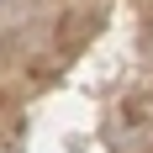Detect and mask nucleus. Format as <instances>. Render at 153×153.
<instances>
[{
    "mask_svg": "<svg viewBox=\"0 0 153 153\" xmlns=\"http://www.w3.org/2000/svg\"><path fill=\"white\" fill-rule=\"evenodd\" d=\"M127 122L132 127H153V85H143V90L127 95Z\"/></svg>",
    "mask_w": 153,
    "mask_h": 153,
    "instance_id": "f257e3e1",
    "label": "nucleus"
}]
</instances>
